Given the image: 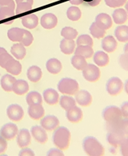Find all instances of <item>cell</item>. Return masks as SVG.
<instances>
[{"label": "cell", "instance_id": "4", "mask_svg": "<svg viewBox=\"0 0 128 156\" xmlns=\"http://www.w3.org/2000/svg\"><path fill=\"white\" fill-rule=\"evenodd\" d=\"M106 90L111 96H117L123 90V83L117 76L111 77L107 82Z\"/></svg>", "mask_w": 128, "mask_h": 156}, {"label": "cell", "instance_id": "21", "mask_svg": "<svg viewBox=\"0 0 128 156\" xmlns=\"http://www.w3.org/2000/svg\"><path fill=\"white\" fill-rule=\"evenodd\" d=\"M4 69L11 75H19L22 71V65L19 61L12 58L5 65Z\"/></svg>", "mask_w": 128, "mask_h": 156}, {"label": "cell", "instance_id": "29", "mask_svg": "<svg viewBox=\"0 0 128 156\" xmlns=\"http://www.w3.org/2000/svg\"><path fill=\"white\" fill-rule=\"evenodd\" d=\"M76 43L72 39H63L60 42V49L65 55H70L75 51Z\"/></svg>", "mask_w": 128, "mask_h": 156}, {"label": "cell", "instance_id": "43", "mask_svg": "<svg viewBox=\"0 0 128 156\" xmlns=\"http://www.w3.org/2000/svg\"><path fill=\"white\" fill-rule=\"evenodd\" d=\"M32 10V5H30L28 2H20L17 4V8H16V14L19 15V14L24 13L27 11H31Z\"/></svg>", "mask_w": 128, "mask_h": 156}, {"label": "cell", "instance_id": "36", "mask_svg": "<svg viewBox=\"0 0 128 156\" xmlns=\"http://www.w3.org/2000/svg\"><path fill=\"white\" fill-rule=\"evenodd\" d=\"M59 104L65 111H68L71 107L76 106V101L74 98L68 95H62L60 97Z\"/></svg>", "mask_w": 128, "mask_h": 156}, {"label": "cell", "instance_id": "37", "mask_svg": "<svg viewBox=\"0 0 128 156\" xmlns=\"http://www.w3.org/2000/svg\"><path fill=\"white\" fill-rule=\"evenodd\" d=\"M26 100L29 106L32 104H37V103L42 104L43 103L42 95L37 91H30V93H28Z\"/></svg>", "mask_w": 128, "mask_h": 156}, {"label": "cell", "instance_id": "42", "mask_svg": "<svg viewBox=\"0 0 128 156\" xmlns=\"http://www.w3.org/2000/svg\"><path fill=\"white\" fill-rule=\"evenodd\" d=\"M33 39H34V38H33V35L31 34V33L30 31H28V30H24V34L20 43L23 44L24 47H29L33 42Z\"/></svg>", "mask_w": 128, "mask_h": 156}, {"label": "cell", "instance_id": "56", "mask_svg": "<svg viewBox=\"0 0 128 156\" xmlns=\"http://www.w3.org/2000/svg\"><path fill=\"white\" fill-rule=\"evenodd\" d=\"M123 87H124V90H125V91H126V93L128 94V79H126V82H125Z\"/></svg>", "mask_w": 128, "mask_h": 156}, {"label": "cell", "instance_id": "35", "mask_svg": "<svg viewBox=\"0 0 128 156\" xmlns=\"http://www.w3.org/2000/svg\"><path fill=\"white\" fill-rule=\"evenodd\" d=\"M71 64L77 70L83 71V69L86 67V66L87 65V60L83 56L75 55L71 58Z\"/></svg>", "mask_w": 128, "mask_h": 156}, {"label": "cell", "instance_id": "23", "mask_svg": "<svg viewBox=\"0 0 128 156\" xmlns=\"http://www.w3.org/2000/svg\"><path fill=\"white\" fill-rule=\"evenodd\" d=\"M43 98L47 104L55 105L59 102V94L55 90L48 88L43 92Z\"/></svg>", "mask_w": 128, "mask_h": 156}, {"label": "cell", "instance_id": "32", "mask_svg": "<svg viewBox=\"0 0 128 156\" xmlns=\"http://www.w3.org/2000/svg\"><path fill=\"white\" fill-rule=\"evenodd\" d=\"M24 34V30L19 27H13L8 30L7 36L9 39L13 42H19L20 43Z\"/></svg>", "mask_w": 128, "mask_h": 156}, {"label": "cell", "instance_id": "26", "mask_svg": "<svg viewBox=\"0 0 128 156\" xmlns=\"http://www.w3.org/2000/svg\"><path fill=\"white\" fill-rule=\"evenodd\" d=\"M28 79L32 83H37L41 79L43 76V72L38 66H31L29 67L27 73Z\"/></svg>", "mask_w": 128, "mask_h": 156}, {"label": "cell", "instance_id": "5", "mask_svg": "<svg viewBox=\"0 0 128 156\" xmlns=\"http://www.w3.org/2000/svg\"><path fill=\"white\" fill-rule=\"evenodd\" d=\"M102 118L106 122H112L123 118L121 110L117 106H109L102 111Z\"/></svg>", "mask_w": 128, "mask_h": 156}, {"label": "cell", "instance_id": "3", "mask_svg": "<svg viewBox=\"0 0 128 156\" xmlns=\"http://www.w3.org/2000/svg\"><path fill=\"white\" fill-rule=\"evenodd\" d=\"M79 86L75 79L63 78L58 83V90L63 94L74 95L79 90Z\"/></svg>", "mask_w": 128, "mask_h": 156}, {"label": "cell", "instance_id": "52", "mask_svg": "<svg viewBox=\"0 0 128 156\" xmlns=\"http://www.w3.org/2000/svg\"><path fill=\"white\" fill-rule=\"evenodd\" d=\"M101 0H83V3L90 7H96L99 4Z\"/></svg>", "mask_w": 128, "mask_h": 156}, {"label": "cell", "instance_id": "22", "mask_svg": "<svg viewBox=\"0 0 128 156\" xmlns=\"http://www.w3.org/2000/svg\"><path fill=\"white\" fill-rule=\"evenodd\" d=\"M112 19H113V21L115 22V24H117V25H123V24H124L127 21L128 14L126 11V10H124V9H116V10H115L113 11Z\"/></svg>", "mask_w": 128, "mask_h": 156}, {"label": "cell", "instance_id": "17", "mask_svg": "<svg viewBox=\"0 0 128 156\" xmlns=\"http://www.w3.org/2000/svg\"><path fill=\"white\" fill-rule=\"evenodd\" d=\"M31 142V136L27 129H21L18 133L17 144L19 147L23 148L28 147Z\"/></svg>", "mask_w": 128, "mask_h": 156}, {"label": "cell", "instance_id": "55", "mask_svg": "<svg viewBox=\"0 0 128 156\" xmlns=\"http://www.w3.org/2000/svg\"><path fill=\"white\" fill-rule=\"evenodd\" d=\"M12 0H0V6H5L9 4Z\"/></svg>", "mask_w": 128, "mask_h": 156}, {"label": "cell", "instance_id": "28", "mask_svg": "<svg viewBox=\"0 0 128 156\" xmlns=\"http://www.w3.org/2000/svg\"><path fill=\"white\" fill-rule=\"evenodd\" d=\"M28 90H29V85L27 82L25 80H22V79L16 80L13 85L12 91L15 92L18 95H23L26 94Z\"/></svg>", "mask_w": 128, "mask_h": 156}, {"label": "cell", "instance_id": "57", "mask_svg": "<svg viewBox=\"0 0 128 156\" xmlns=\"http://www.w3.org/2000/svg\"><path fill=\"white\" fill-rule=\"evenodd\" d=\"M123 51L125 53H128V42H126V43L125 44V46H124Z\"/></svg>", "mask_w": 128, "mask_h": 156}, {"label": "cell", "instance_id": "48", "mask_svg": "<svg viewBox=\"0 0 128 156\" xmlns=\"http://www.w3.org/2000/svg\"><path fill=\"white\" fill-rule=\"evenodd\" d=\"M120 110H121L123 117L128 118V101H126V102L122 103Z\"/></svg>", "mask_w": 128, "mask_h": 156}, {"label": "cell", "instance_id": "12", "mask_svg": "<svg viewBox=\"0 0 128 156\" xmlns=\"http://www.w3.org/2000/svg\"><path fill=\"white\" fill-rule=\"evenodd\" d=\"M94 23L98 27L103 29V30H107L112 27L113 22L111 16L106 13H100L98 14L95 18V21Z\"/></svg>", "mask_w": 128, "mask_h": 156}, {"label": "cell", "instance_id": "40", "mask_svg": "<svg viewBox=\"0 0 128 156\" xmlns=\"http://www.w3.org/2000/svg\"><path fill=\"white\" fill-rule=\"evenodd\" d=\"M61 35L63 37L64 39H74L77 38L78 35V31L75 29L70 27H66L62 28L61 30Z\"/></svg>", "mask_w": 128, "mask_h": 156}, {"label": "cell", "instance_id": "58", "mask_svg": "<svg viewBox=\"0 0 128 156\" xmlns=\"http://www.w3.org/2000/svg\"><path fill=\"white\" fill-rule=\"evenodd\" d=\"M5 52H7L6 50L3 48V47H0V55H2V53H5Z\"/></svg>", "mask_w": 128, "mask_h": 156}, {"label": "cell", "instance_id": "46", "mask_svg": "<svg viewBox=\"0 0 128 156\" xmlns=\"http://www.w3.org/2000/svg\"><path fill=\"white\" fill-rule=\"evenodd\" d=\"M13 57L7 52H5V53H2V55H0V66L2 68H4L5 65L7 63L9 60L11 59Z\"/></svg>", "mask_w": 128, "mask_h": 156}, {"label": "cell", "instance_id": "53", "mask_svg": "<svg viewBox=\"0 0 128 156\" xmlns=\"http://www.w3.org/2000/svg\"><path fill=\"white\" fill-rule=\"evenodd\" d=\"M69 2L72 5H79L83 3V0H69Z\"/></svg>", "mask_w": 128, "mask_h": 156}, {"label": "cell", "instance_id": "1", "mask_svg": "<svg viewBox=\"0 0 128 156\" xmlns=\"http://www.w3.org/2000/svg\"><path fill=\"white\" fill-rule=\"evenodd\" d=\"M83 148L86 154L90 156H102L105 152L103 146L93 136H87L83 139Z\"/></svg>", "mask_w": 128, "mask_h": 156}, {"label": "cell", "instance_id": "49", "mask_svg": "<svg viewBox=\"0 0 128 156\" xmlns=\"http://www.w3.org/2000/svg\"><path fill=\"white\" fill-rule=\"evenodd\" d=\"M7 148V142L6 139L0 135V154L4 153Z\"/></svg>", "mask_w": 128, "mask_h": 156}, {"label": "cell", "instance_id": "27", "mask_svg": "<svg viewBox=\"0 0 128 156\" xmlns=\"http://www.w3.org/2000/svg\"><path fill=\"white\" fill-rule=\"evenodd\" d=\"M22 24L28 29H34L38 24V19L36 15L30 14L22 18Z\"/></svg>", "mask_w": 128, "mask_h": 156}, {"label": "cell", "instance_id": "47", "mask_svg": "<svg viewBox=\"0 0 128 156\" xmlns=\"http://www.w3.org/2000/svg\"><path fill=\"white\" fill-rule=\"evenodd\" d=\"M120 152L123 156H128V137L125 138L123 142L119 146Z\"/></svg>", "mask_w": 128, "mask_h": 156}, {"label": "cell", "instance_id": "16", "mask_svg": "<svg viewBox=\"0 0 128 156\" xmlns=\"http://www.w3.org/2000/svg\"><path fill=\"white\" fill-rule=\"evenodd\" d=\"M28 115L32 119L38 120L44 116L45 111L42 104H32L28 107Z\"/></svg>", "mask_w": 128, "mask_h": 156}, {"label": "cell", "instance_id": "8", "mask_svg": "<svg viewBox=\"0 0 128 156\" xmlns=\"http://www.w3.org/2000/svg\"><path fill=\"white\" fill-rule=\"evenodd\" d=\"M6 115L11 121L19 122L23 119L24 111L21 106L18 104H11L6 109Z\"/></svg>", "mask_w": 128, "mask_h": 156}, {"label": "cell", "instance_id": "33", "mask_svg": "<svg viewBox=\"0 0 128 156\" xmlns=\"http://www.w3.org/2000/svg\"><path fill=\"white\" fill-rule=\"evenodd\" d=\"M11 52L13 56L17 59H23L26 56V49L21 43H15L11 47Z\"/></svg>", "mask_w": 128, "mask_h": 156}, {"label": "cell", "instance_id": "39", "mask_svg": "<svg viewBox=\"0 0 128 156\" xmlns=\"http://www.w3.org/2000/svg\"><path fill=\"white\" fill-rule=\"evenodd\" d=\"M90 33L95 39H102L105 36L106 31L105 30L97 26L95 23H93L90 27Z\"/></svg>", "mask_w": 128, "mask_h": 156}, {"label": "cell", "instance_id": "2", "mask_svg": "<svg viewBox=\"0 0 128 156\" xmlns=\"http://www.w3.org/2000/svg\"><path fill=\"white\" fill-rule=\"evenodd\" d=\"M70 142V132L65 126L58 127L53 134V143L60 150H66L69 147Z\"/></svg>", "mask_w": 128, "mask_h": 156}, {"label": "cell", "instance_id": "19", "mask_svg": "<svg viewBox=\"0 0 128 156\" xmlns=\"http://www.w3.org/2000/svg\"><path fill=\"white\" fill-rule=\"evenodd\" d=\"M57 23L58 19L54 14L47 13L41 18V25L45 29H52L55 27Z\"/></svg>", "mask_w": 128, "mask_h": 156}, {"label": "cell", "instance_id": "59", "mask_svg": "<svg viewBox=\"0 0 128 156\" xmlns=\"http://www.w3.org/2000/svg\"><path fill=\"white\" fill-rule=\"evenodd\" d=\"M125 10H126V11L128 14V1H126V3H125Z\"/></svg>", "mask_w": 128, "mask_h": 156}, {"label": "cell", "instance_id": "9", "mask_svg": "<svg viewBox=\"0 0 128 156\" xmlns=\"http://www.w3.org/2000/svg\"><path fill=\"white\" fill-rule=\"evenodd\" d=\"M18 133H19L18 126L12 122L5 124L0 130V135L3 137L6 140H11L15 139L17 136Z\"/></svg>", "mask_w": 128, "mask_h": 156}, {"label": "cell", "instance_id": "44", "mask_svg": "<svg viewBox=\"0 0 128 156\" xmlns=\"http://www.w3.org/2000/svg\"><path fill=\"white\" fill-rule=\"evenodd\" d=\"M105 3L111 8H117L123 6L127 0H104Z\"/></svg>", "mask_w": 128, "mask_h": 156}, {"label": "cell", "instance_id": "34", "mask_svg": "<svg viewBox=\"0 0 128 156\" xmlns=\"http://www.w3.org/2000/svg\"><path fill=\"white\" fill-rule=\"evenodd\" d=\"M74 52H75V55H82L85 58H91L93 55H94V51L92 49V47L86 45L78 46Z\"/></svg>", "mask_w": 128, "mask_h": 156}, {"label": "cell", "instance_id": "20", "mask_svg": "<svg viewBox=\"0 0 128 156\" xmlns=\"http://www.w3.org/2000/svg\"><path fill=\"white\" fill-rule=\"evenodd\" d=\"M15 4L13 0L9 4L0 6V20H5L15 16Z\"/></svg>", "mask_w": 128, "mask_h": 156}, {"label": "cell", "instance_id": "6", "mask_svg": "<svg viewBox=\"0 0 128 156\" xmlns=\"http://www.w3.org/2000/svg\"><path fill=\"white\" fill-rule=\"evenodd\" d=\"M101 72L97 65L87 63L86 67L83 70V78L88 82L94 83L98 81L100 78Z\"/></svg>", "mask_w": 128, "mask_h": 156}, {"label": "cell", "instance_id": "10", "mask_svg": "<svg viewBox=\"0 0 128 156\" xmlns=\"http://www.w3.org/2000/svg\"><path fill=\"white\" fill-rule=\"evenodd\" d=\"M126 138V135L120 131H108L107 135V143L113 147H119Z\"/></svg>", "mask_w": 128, "mask_h": 156}, {"label": "cell", "instance_id": "14", "mask_svg": "<svg viewBox=\"0 0 128 156\" xmlns=\"http://www.w3.org/2000/svg\"><path fill=\"white\" fill-rule=\"evenodd\" d=\"M41 126L46 130H53L57 128L59 125V121L57 117L55 115H47L44 117L40 121Z\"/></svg>", "mask_w": 128, "mask_h": 156}, {"label": "cell", "instance_id": "11", "mask_svg": "<svg viewBox=\"0 0 128 156\" xmlns=\"http://www.w3.org/2000/svg\"><path fill=\"white\" fill-rule=\"evenodd\" d=\"M75 101L82 107H88L92 103V96L87 90H78L75 94Z\"/></svg>", "mask_w": 128, "mask_h": 156}, {"label": "cell", "instance_id": "41", "mask_svg": "<svg viewBox=\"0 0 128 156\" xmlns=\"http://www.w3.org/2000/svg\"><path fill=\"white\" fill-rule=\"evenodd\" d=\"M77 46L80 45H86L90 46V47H93L94 43H93V39L90 35L88 34H82L80 36L77 38L76 43Z\"/></svg>", "mask_w": 128, "mask_h": 156}, {"label": "cell", "instance_id": "38", "mask_svg": "<svg viewBox=\"0 0 128 156\" xmlns=\"http://www.w3.org/2000/svg\"><path fill=\"white\" fill-rule=\"evenodd\" d=\"M66 16L71 21H78L81 19L82 12L79 7H70L66 11Z\"/></svg>", "mask_w": 128, "mask_h": 156}, {"label": "cell", "instance_id": "15", "mask_svg": "<svg viewBox=\"0 0 128 156\" xmlns=\"http://www.w3.org/2000/svg\"><path fill=\"white\" fill-rule=\"evenodd\" d=\"M66 117L69 122H74V123L79 122L83 119V111L77 106H75L69 109L68 111H66Z\"/></svg>", "mask_w": 128, "mask_h": 156}, {"label": "cell", "instance_id": "54", "mask_svg": "<svg viewBox=\"0 0 128 156\" xmlns=\"http://www.w3.org/2000/svg\"><path fill=\"white\" fill-rule=\"evenodd\" d=\"M15 2L18 3H20V2H28V3H30V5H33V0H15Z\"/></svg>", "mask_w": 128, "mask_h": 156}, {"label": "cell", "instance_id": "25", "mask_svg": "<svg viewBox=\"0 0 128 156\" xmlns=\"http://www.w3.org/2000/svg\"><path fill=\"white\" fill-rule=\"evenodd\" d=\"M93 59H94V63L98 66H106L110 62V58L107 52L102 51L95 52L94 54Z\"/></svg>", "mask_w": 128, "mask_h": 156}, {"label": "cell", "instance_id": "30", "mask_svg": "<svg viewBox=\"0 0 128 156\" xmlns=\"http://www.w3.org/2000/svg\"><path fill=\"white\" fill-rule=\"evenodd\" d=\"M46 66H47V71L53 75H56L58 73H59L62 68V63L57 58H51L48 60Z\"/></svg>", "mask_w": 128, "mask_h": 156}, {"label": "cell", "instance_id": "13", "mask_svg": "<svg viewBox=\"0 0 128 156\" xmlns=\"http://www.w3.org/2000/svg\"><path fill=\"white\" fill-rule=\"evenodd\" d=\"M101 46H102V50L107 53H112L117 49L118 43L117 40L115 37L112 35H107L102 40L101 43Z\"/></svg>", "mask_w": 128, "mask_h": 156}, {"label": "cell", "instance_id": "50", "mask_svg": "<svg viewBox=\"0 0 128 156\" xmlns=\"http://www.w3.org/2000/svg\"><path fill=\"white\" fill-rule=\"evenodd\" d=\"M19 156H25V155H27V156H34V153L33 151H31L30 149L29 148H24L23 150L20 151V152L19 153Z\"/></svg>", "mask_w": 128, "mask_h": 156}, {"label": "cell", "instance_id": "24", "mask_svg": "<svg viewBox=\"0 0 128 156\" xmlns=\"http://www.w3.org/2000/svg\"><path fill=\"white\" fill-rule=\"evenodd\" d=\"M115 39L121 43L128 42V26L119 25L115 28Z\"/></svg>", "mask_w": 128, "mask_h": 156}, {"label": "cell", "instance_id": "51", "mask_svg": "<svg viewBox=\"0 0 128 156\" xmlns=\"http://www.w3.org/2000/svg\"><path fill=\"white\" fill-rule=\"evenodd\" d=\"M47 155H48V156H52V155L63 156V153H62V150L55 149V148H53V149H51L49 151L47 152Z\"/></svg>", "mask_w": 128, "mask_h": 156}, {"label": "cell", "instance_id": "45", "mask_svg": "<svg viewBox=\"0 0 128 156\" xmlns=\"http://www.w3.org/2000/svg\"><path fill=\"white\" fill-rule=\"evenodd\" d=\"M119 63L124 71H128V53L122 54L119 58Z\"/></svg>", "mask_w": 128, "mask_h": 156}, {"label": "cell", "instance_id": "18", "mask_svg": "<svg viewBox=\"0 0 128 156\" xmlns=\"http://www.w3.org/2000/svg\"><path fill=\"white\" fill-rule=\"evenodd\" d=\"M32 136L34 137V139L37 142L40 143H45L48 139V136L46 132V130L43 128L42 126H34L31 127L30 130Z\"/></svg>", "mask_w": 128, "mask_h": 156}, {"label": "cell", "instance_id": "7", "mask_svg": "<svg viewBox=\"0 0 128 156\" xmlns=\"http://www.w3.org/2000/svg\"><path fill=\"white\" fill-rule=\"evenodd\" d=\"M106 128L107 131H120L128 136V118H122L112 122H107Z\"/></svg>", "mask_w": 128, "mask_h": 156}, {"label": "cell", "instance_id": "31", "mask_svg": "<svg viewBox=\"0 0 128 156\" xmlns=\"http://www.w3.org/2000/svg\"><path fill=\"white\" fill-rule=\"evenodd\" d=\"M16 81V79H15L14 76H11V75H4L1 79V87L5 91L11 92L12 91L13 85Z\"/></svg>", "mask_w": 128, "mask_h": 156}]
</instances>
